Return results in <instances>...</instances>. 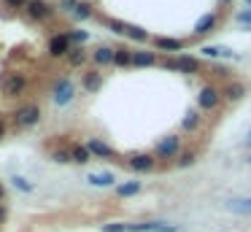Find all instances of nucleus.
Instances as JSON below:
<instances>
[{
	"label": "nucleus",
	"instance_id": "c85d7f7f",
	"mask_svg": "<svg viewBox=\"0 0 251 232\" xmlns=\"http://www.w3.org/2000/svg\"><path fill=\"white\" fill-rule=\"evenodd\" d=\"M68 38H70V41H76V43H84L89 35L84 33V30H73V33H68Z\"/></svg>",
	"mask_w": 251,
	"mask_h": 232
},
{
	"label": "nucleus",
	"instance_id": "412c9836",
	"mask_svg": "<svg viewBox=\"0 0 251 232\" xmlns=\"http://www.w3.org/2000/svg\"><path fill=\"white\" fill-rule=\"evenodd\" d=\"M114 65H133V54H130L127 49H116V54H114Z\"/></svg>",
	"mask_w": 251,
	"mask_h": 232
},
{
	"label": "nucleus",
	"instance_id": "2f4dec72",
	"mask_svg": "<svg viewBox=\"0 0 251 232\" xmlns=\"http://www.w3.org/2000/svg\"><path fill=\"white\" fill-rule=\"evenodd\" d=\"M30 0H6V6L8 8H27Z\"/></svg>",
	"mask_w": 251,
	"mask_h": 232
},
{
	"label": "nucleus",
	"instance_id": "4be33fe9",
	"mask_svg": "<svg viewBox=\"0 0 251 232\" xmlns=\"http://www.w3.org/2000/svg\"><path fill=\"white\" fill-rule=\"evenodd\" d=\"M197 124H200L197 111H189V114H187V119H184V130H197Z\"/></svg>",
	"mask_w": 251,
	"mask_h": 232
},
{
	"label": "nucleus",
	"instance_id": "6e6552de",
	"mask_svg": "<svg viewBox=\"0 0 251 232\" xmlns=\"http://www.w3.org/2000/svg\"><path fill=\"white\" fill-rule=\"evenodd\" d=\"M200 52H203L205 57H211V59H219V57L222 59H240L238 54H235L232 49H227V46H203Z\"/></svg>",
	"mask_w": 251,
	"mask_h": 232
},
{
	"label": "nucleus",
	"instance_id": "9b49d317",
	"mask_svg": "<svg viewBox=\"0 0 251 232\" xmlns=\"http://www.w3.org/2000/svg\"><path fill=\"white\" fill-rule=\"evenodd\" d=\"M175 62H178V73H197L200 70V62L194 57H189V54H181Z\"/></svg>",
	"mask_w": 251,
	"mask_h": 232
},
{
	"label": "nucleus",
	"instance_id": "9d476101",
	"mask_svg": "<svg viewBox=\"0 0 251 232\" xmlns=\"http://www.w3.org/2000/svg\"><path fill=\"white\" fill-rule=\"evenodd\" d=\"M87 149H89V154H95V157H105V159H108V157H114V149H111V146H105L103 140H97V138H92V140H89V143H87Z\"/></svg>",
	"mask_w": 251,
	"mask_h": 232
},
{
	"label": "nucleus",
	"instance_id": "1a4fd4ad",
	"mask_svg": "<svg viewBox=\"0 0 251 232\" xmlns=\"http://www.w3.org/2000/svg\"><path fill=\"white\" fill-rule=\"evenodd\" d=\"M127 165H130L133 170H138V173H146V170L154 168V159L149 157V154H135V157H130Z\"/></svg>",
	"mask_w": 251,
	"mask_h": 232
},
{
	"label": "nucleus",
	"instance_id": "423d86ee",
	"mask_svg": "<svg viewBox=\"0 0 251 232\" xmlns=\"http://www.w3.org/2000/svg\"><path fill=\"white\" fill-rule=\"evenodd\" d=\"M27 14L33 19H49V17H52V6H49L46 0H30V3H27Z\"/></svg>",
	"mask_w": 251,
	"mask_h": 232
},
{
	"label": "nucleus",
	"instance_id": "ea45409f",
	"mask_svg": "<svg viewBox=\"0 0 251 232\" xmlns=\"http://www.w3.org/2000/svg\"><path fill=\"white\" fill-rule=\"evenodd\" d=\"M222 3H230V0H222Z\"/></svg>",
	"mask_w": 251,
	"mask_h": 232
},
{
	"label": "nucleus",
	"instance_id": "c9c22d12",
	"mask_svg": "<svg viewBox=\"0 0 251 232\" xmlns=\"http://www.w3.org/2000/svg\"><path fill=\"white\" fill-rule=\"evenodd\" d=\"M3 200H6V186L0 184V203H3Z\"/></svg>",
	"mask_w": 251,
	"mask_h": 232
},
{
	"label": "nucleus",
	"instance_id": "a19ab883",
	"mask_svg": "<svg viewBox=\"0 0 251 232\" xmlns=\"http://www.w3.org/2000/svg\"><path fill=\"white\" fill-rule=\"evenodd\" d=\"M249 162H251V159H249Z\"/></svg>",
	"mask_w": 251,
	"mask_h": 232
},
{
	"label": "nucleus",
	"instance_id": "72a5a7b5",
	"mask_svg": "<svg viewBox=\"0 0 251 232\" xmlns=\"http://www.w3.org/2000/svg\"><path fill=\"white\" fill-rule=\"evenodd\" d=\"M14 184H17L19 189H24V192H30V189H33V186H30V184H27V181H24V178H14Z\"/></svg>",
	"mask_w": 251,
	"mask_h": 232
},
{
	"label": "nucleus",
	"instance_id": "5701e85b",
	"mask_svg": "<svg viewBox=\"0 0 251 232\" xmlns=\"http://www.w3.org/2000/svg\"><path fill=\"white\" fill-rule=\"evenodd\" d=\"M73 17H76V19H89V17H92V11H89L87 3H78V6L73 8Z\"/></svg>",
	"mask_w": 251,
	"mask_h": 232
},
{
	"label": "nucleus",
	"instance_id": "a878e982",
	"mask_svg": "<svg viewBox=\"0 0 251 232\" xmlns=\"http://www.w3.org/2000/svg\"><path fill=\"white\" fill-rule=\"evenodd\" d=\"M243 97V87L240 84H232V87L227 89V100H240Z\"/></svg>",
	"mask_w": 251,
	"mask_h": 232
},
{
	"label": "nucleus",
	"instance_id": "0eeeda50",
	"mask_svg": "<svg viewBox=\"0 0 251 232\" xmlns=\"http://www.w3.org/2000/svg\"><path fill=\"white\" fill-rule=\"evenodd\" d=\"M70 52V38L68 35H54L52 43H49V54L52 57H62V54Z\"/></svg>",
	"mask_w": 251,
	"mask_h": 232
},
{
	"label": "nucleus",
	"instance_id": "b1692460",
	"mask_svg": "<svg viewBox=\"0 0 251 232\" xmlns=\"http://www.w3.org/2000/svg\"><path fill=\"white\" fill-rule=\"evenodd\" d=\"M68 59H70V65H81L84 59H87V54L81 52V49H70V54H68Z\"/></svg>",
	"mask_w": 251,
	"mask_h": 232
},
{
	"label": "nucleus",
	"instance_id": "ddd939ff",
	"mask_svg": "<svg viewBox=\"0 0 251 232\" xmlns=\"http://www.w3.org/2000/svg\"><path fill=\"white\" fill-rule=\"evenodd\" d=\"M157 62V54L154 52H135L133 54V65L135 68H149V65Z\"/></svg>",
	"mask_w": 251,
	"mask_h": 232
},
{
	"label": "nucleus",
	"instance_id": "bb28decb",
	"mask_svg": "<svg viewBox=\"0 0 251 232\" xmlns=\"http://www.w3.org/2000/svg\"><path fill=\"white\" fill-rule=\"evenodd\" d=\"M127 35H130V38H135V41H146V30H140V27H130Z\"/></svg>",
	"mask_w": 251,
	"mask_h": 232
},
{
	"label": "nucleus",
	"instance_id": "c756f323",
	"mask_svg": "<svg viewBox=\"0 0 251 232\" xmlns=\"http://www.w3.org/2000/svg\"><path fill=\"white\" fill-rule=\"evenodd\" d=\"M108 27H111L114 33H127V30H130L124 22H116V19H111V22H108Z\"/></svg>",
	"mask_w": 251,
	"mask_h": 232
},
{
	"label": "nucleus",
	"instance_id": "e433bc0d",
	"mask_svg": "<svg viewBox=\"0 0 251 232\" xmlns=\"http://www.w3.org/2000/svg\"><path fill=\"white\" fill-rule=\"evenodd\" d=\"M3 135H6V124L0 122V138H3Z\"/></svg>",
	"mask_w": 251,
	"mask_h": 232
},
{
	"label": "nucleus",
	"instance_id": "f3484780",
	"mask_svg": "<svg viewBox=\"0 0 251 232\" xmlns=\"http://www.w3.org/2000/svg\"><path fill=\"white\" fill-rule=\"evenodd\" d=\"M213 24H216V17H213V14H203V17L197 19V24H194V33H208L211 27H213Z\"/></svg>",
	"mask_w": 251,
	"mask_h": 232
},
{
	"label": "nucleus",
	"instance_id": "aec40b11",
	"mask_svg": "<svg viewBox=\"0 0 251 232\" xmlns=\"http://www.w3.org/2000/svg\"><path fill=\"white\" fill-rule=\"evenodd\" d=\"M116 192H119V197H133V194H138V192H140V181H130V184H122Z\"/></svg>",
	"mask_w": 251,
	"mask_h": 232
},
{
	"label": "nucleus",
	"instance_id": "f8f14e48",
	"mask_svg": "<svg viewBox=\"0 0 251 232\" xmlns=\"http://www.w3.org/2000/svg\"><path fill=\"white\" fill-rule=\"evenodd\" d=\"M227 211L232 213H243V216H251V197L249 200H227Z\"/></svg>",
	"mask_w": 251,
	"mask_h": 232
},
{
	"label": "nucleus",
	"instance_id": "f03ea898",
	"mask_svg": "<svg viewBox=\"0 0 251 232\" xmlns=\"http://www.w3.org/2000/svg\"><path fill=\"white\" fill-rule=\"evenodd\" d=\"M14 122H17V127H33V124L41 122V108L38 105H19L14 111Z\"/></svg>",
	"mask_w": 251,
	"mask_h": 232
},
{
	"label": "nucleus",
	"instance_id": "393cba45",
	"mask_svg": "<svg viewBox=\"0 0 251 232\" xmlns=\"http://www.w3.org/2000/svg\"><path fill=\"white\" fill-rule=\"evenodd\" d=\"M194 151H187V154H181V157L175 159V162H178V168H189V165H194Z\"/></svg>",
	"mask_w": 251,
	"mask_h": 232
},
{
	"label": "nucleus",
	"instance_id": "20e7f679",
	"mask_svg": "<svg viewBox=\"0 0 251 232\" xmlns=\"http://www.w3.org/2000/svg\"><path fill=\"white\" fill-rule=\"evenodd\" d=\"M178 149H181V140L175 138V135H170V138L162 140V143H157V157H162V159L178 157Z\"/></svg>",
	"mask_w": 251,
	"mask_h": 232
},
{
	"label": "nucleus",
	"instance_id": "473e14b6",
	"mask_svg": "<svg viewBox=\"0 0 251 232\" xmlns=\"http://www.w3.org/2000/svg\"><path fill=\"white\" fill-rule=\"evenodd\" d=\"M238 22L251 24V8H246V11H238Z\"/></svg>",
	"mask_w": 251,
	"mask_h": 232
},
{
	"label": "nucleus",
	"instance_id": "39448f33",
	"mask_svg": "<svg viewBox=\"0 0 251 232\" xmlns=\"http://www.w3.org/2000/svg\"><path fill=\"white\" fill-rule=\"evenodd\" d=\"M197 105H200V111L216 108V105H219V92L213 87H203V89H200V95H197Z\"/></svg>",
	"mask_w": 251,
	"mask_h": 232
},
{
	"label": "nucleus",
	"instance_id": "4c0bfd02",
	"mask_svg": "<svg viewBox=\"0 0 251 232\" xmlns=\"http://www.w3.org/2000/svg\"><path fill=\"white\" fill-rule=\"evenodd\" d=\"M246 143H249V146H251V130H249V135H246Z\"/></svg>",
	"mask_w": 251,
	"mask_h": 232
},
{
	"label": "nucleus",
	"instance_id": "cd10ccee",
	"mask_svg": "<svg viewBox=\"0 0 251 232\" xmlns=\"http://www.w3.org/2000/svg\"><path fill=\"white\" fill-rule=\"evenodd\" d=\"M54 162L65 165V162H73V157H70V151H54Z\"/></svg>",
	"mask_w": 251,
	"mask_h": 232
},
{
	"label": "nucleus",
	"instance_id": "2eb2a0df",
	"mask_svg": "<svg viewBox=\"0 0 251 232\" xmlns=\"http://www.w3.org/2000/svg\"><path fill=\"white\" fill-rule=\"evenodd\" d=\"M114 49H108V46H100L97 52H95V62L97 65H114Z\"/></svg>",
	"mask_w": 251,
	"mask_h": 232
},
{
	"label": "nucleus",
	"instance_id": "4468645a",
	"mask_svg": "<svg viewBox=\"0 0 251 232\" xmlns=\"http://www.w3.org/2000/svg\"><path fill=\"white\" fill-rule=\"evenodd\" d=\"M154 43H157V49H165V52H181L184 49V41H178V38H162V35Z\"/></svg>",
	"mask_w": 251,
	"mask_h": 232
},
{
	"label": "nucleus",
	"instance_id": "7c9ffc66",
	"mask_svg": "<svg viewBox=\"0 0 251 232\" xmlns=\"http://www.w3.org/2000/svg\"><path fill=\"white\" fill-rule=\"evenodd\" d=\"M127 224H103V232H124Z\"/></svg>",
	"mask_w": 251,
	"mask_h": 232
},
{
	"label": "nucleus",
	"instance_id": "58836bf2",
	"mask_svg": "<svg viewBox=\"0 0 251 232\" xmlns=\"http://www.w3.org/2000/svg\"><path fill=\"white\" fill-rule=\"evenodd\" d=\"M246 3H249V8H251V0H246Z\"/></svg>",
	"mask_w": 251,
	"mask_h": 232
},
{
	"label": "nucleus",
	"instance_id": "6ab92c4d",
	"mask_svg": "<svg viewBox=\"0 0 251 232\" xmlns=\"http://www.w3.org/2000/svg\"><path fill=\"white\" fill-rule=\"evenodd\" d=\"M84 87H87L89 92L100 89V87H103V76H100V73H87V76H84Z\"/></svg>",
	"mask_w": 251,
	"mask_h": 232
},
{
	"label": "nucleus",
	"instance_id": "f257e3e1",
	"mask_svg": "<svg viewBox=\"0 0 251 232\" xmlns=\"http://www.w3.org/2000/svg\"><path fill=\"white\" fill-rule=\"evenodd\" d=\"M27 89V76L24 73H3L0 76V92L6 97H19Z\"/></svg>",
	"mask_w": 251,
	"mask_h": 232
},
{
	"label": "nucleus",
	"instance_id": "a211bd4d",
	"mask_svg": "<svg viewBox=\"0 0 251 232\" xmlns=\"http://www.w3.org/2000/svg\"><path fill=\"white\" fill-rule=\"evenodd\" d=\"M70 157H73V162L84 165V162H89V157H92V154H89L87 146H73V149H70Z\"/></svg>",
	"mask_w": 251,
	"mask_h": 232
},
{
	"label": "nucleus",
	"instance_id": "f704fd0d",
	"mask_svg": "<svg viewBox=\"0 0 251 232\" xmlns=\"http://www.w3.org/2000/svg\"><path fill=\"white\" fill-rule=\"evenodd\" d=\"M76 6H78L76 0H62V8H70V11H73V8H76Z\"/></svg>",
	"mask_w": 251,
	"mask_h": 232
},
{
	"label": "nucleus",
	"instance_id": "7ed1b4c3",
	"mask_svg": "<svg viewBox=\"0 0 251 232\" xmlns=\"http://www.w3.org/2000/svg\"><path fill=\"white\" fill-rule=\"evenodd\" d=\"M52 100H54V105H68L73 100V84H70V78H59L57 87H54Z\"/></svg>",
	"mask_w": 251,
	"mask_h": 232
},
{
	"label": "nucleus",
	"instance_id": "dca6fc26",
	"mask_svg": "<svg viewBox=\"0 0 251 232\" xmlns=\"http://www.w3.org/2000/svg\"><path fill=\"white\" fill-rule=\"evenodd\" d=\"M87 181H89L92 186H111V184H114V175H111V173H89Z\"/></svg>",
	"mask_w": 251,
	"mask_h": 232
}]
</instances>
